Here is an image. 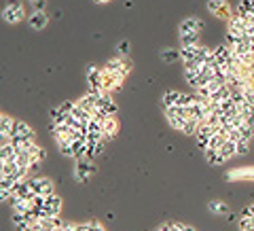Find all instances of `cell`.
Returning <instances> with one entry per match:
<instances>
[{"label":"cell","mask_w":254,"mask_h":231,"mask_svg":"<svg viewBox=\"0 0 254 231\" xmlns=\"http://www.w3.org/2000/svg\"><path fill=\"white\" fill-rule=\"evenodd\" d=\"M36 134L34 130L26 123V121H19V119H15V127H13V134H11V142L15 147H26L30 142H36Z\"/></svg>","instance_id":"1"},{"label":"cell","mask_w":254,"mask_h":231,"mask_svg":"<svg viewBox=\"0 0 254 231\" xmlns=\"http://www.w3.org/2000/svg\"><path fill=\"white\" fill-rule=\"evenodd\" d=\"M60 212H62V200L53 193L49 197H45L43 208L38 210V219H55L60 217Z\"/></svg>","instance_id":"2"},{"label":"cell","mask_w":254,"mask_h":231,"mask_svg":"<svg viewBox=\"0 0 254 231\" xmlns=\"http://www.w3.org/2000/svg\"><path fill=\"white\" fill-rule=\"evenodd\" d=\"M104 70H106V73H110V75H117V77H121V78H127V75H129V70H131V62L125 60L123 55H119V58H113V60L106 62Z\"/></svg>","instance_id":"3"},{"label":"cell","mask_w":254,"mask_h":231,"mask_svg":"<svg viewBox=\"0 0 254 231\" xmlns=\"http://www.w3.org/2000/svg\"><path fill=\"white\" fill-rule=\"evenodd\" d=\"M30 187H32V193L41 195V197H49V195L55 193L53 180L47 178V176H34V178H30Z\"/></svg>","instance_id":"4"},{"label":"cell","mask_w":254,"mask_h":231,"mask_svg":"<svg viewBox=\"0 0 254 231\" xmlns=\"http://www.w3.org/2000/svg\"><path fill=\"white\" fill-rule=\"evenodd\" d=\"M244 34H248V23H246V17L242 13L233 15L231 19H229V26H227V36H235L240 38Z\"/></svg>","instance_id":"5"},{"label":"cell","mask_w":254,"mask_h":231,"mask_svg":"<svg viewBox=\"0 0 254 231\" xmlns=\"http://www.w3.org/2000/svg\"><path fill=\"white\" fill-rule=\"evenodd\" d=\"M208 11L214 15V17H218V19H231L233 17V11H231V6H229L227 0H208Z\"/></svg>","instance_id":"6"},{"label":"cell","mask_w":254,"mask_h":231,"mask_svg":"<svg viewBox=\"0 0 254 231\" xmlns=\"http://www.w3.org/2000/svg\"><path fill=\"white\" fill-rule=\"evenodd\" d=\"M93 172H95V165H93L91 159H87V157L76 159V165H74V178H76L78 182H85Z\"/></svg>","instance_id":"7"},{"label":"cell","mask_w":254,"mask_h":231,"mask_svg":"<svg viewBox=\"0 0 254 231\" xmlns=\"http://www.w3.org/2000/svg\"><path fill=\"white\" fill-rule=\"evenodd\" d=\"M100 127H102V136L104 140L115 138L119 134V121H117V115H108L104 119H100Z\"/></svg>","instance_id":"8"},{"label":"cell","mask_w":254,"mask_h":231,"mask_svg":"<svg viewBox=\"0 0 254 231\" xmlns=\"http://www.w3.org/2000/svg\"><path fill=\"white\" fill-rule=\"evenodd\" d=\"M23 17H26V11H23V6L17 2H11L9 6H4V11H2V19L6 23H19Z\"/></svg>","instance_id":"9"},{"label":"cell","mask_w":254,"mask_h":231,"mask_svg":"<svg viewBox=\"0 0 254 231\" xmlns=\"http://www.w3.org/2000/svg\"><path fill=\"white\" fill-rule=\"evenodd\" d=\"M123 81H125V78L117 77V75H110V73H106V70L102 68V91L113 93V91H117L119 87L123 85Z\"/></svg>","instance_id":"10"},{"label":"cell","mask_w":254,"mask_h":231,"mask_svg":"<svg viewBox=\"0 0 254 231\" xmlns=\"http://www.w3.org/2000/svg\"><path fill=\"white\" fill-rule=\"evenodd\" d=\"M87 83H89L91 91H102V68L98 66H87Z\"/></svg>","instance_id":"11"},{"label":"cell","mask_w":254,"mask_h":231,"mask_svg":"<svg viewBox=\"0 0 254 231\" xmlns=\"http://www.w3.org/2000/svg\"><path fill=\"white\" fill-rule=\"evenodd\" d=\"M76 104L81 106L83 110H87V113H89V115H93V110L98 108V93H95V91H89V93L81 95Z\"/></svg>","instance_id":"12"},{"label":"cell","mask_w":254,"mask_h":231,"mask_svg":"<svg viewBox=\"0 0 254 231\" xmlns=\"http://www.w3.org/2000/svg\"><path fill=\"white\" fill-rule=\"evenodd\" d=\"M201 28H203V23L197 17H187L180 23V34H199Z\"/></svg>","instance_id":"13"},{"label":"cell","mask_w":254,"mask_h":231,"mask_svg":"<svg viewBox=\"0 0 254 231\" xmlns=\"http://www.w3.org/2000/svg\"><path fill=\"white\" fill-rule=\"evenodd\" d=\"M15 159H17V147L9 140L6 145L0 147V163H11Z\"/></svg>","instance_id":"14"},{"label":"cell","mask_w":254,"mask_h":231,"mask_svg":"<svg viewBox=\"0 0 254 231\" xmlns=\"http://www.w3.org/2000/svg\"><path fill=\"white\" fill-rule=\"evenodd\" d=\"M28 23H30V26L34 28V30H43L47 23H49V17H47L45 11H34V13H32L30 17H28Z\"/></svg>","instance_id":"15"},{"label":"cell","mask_w":254,"mask_h":231,"mask_svg":"<svg viewBox=\"0 0 254 231\" xmlns=\"http://www.w3.org/2000/svg\"><path fill=\"white\" fill-rule=\"evenodd\" d=\"M13 212H19V214H28L32 210V202L34 200H30V197H13Z\"/></svg>","instance_id":"16"},{"label":"cell","mask_w":254,"mask_h":231,"mask_svg":"<svg viewBox=\"0 0 254 231\" xmlns=\"http://www.w3.org/2000/svg\"><path fill=\"white\" fill-rule=\"evenodd\" d=\"M26 151H28V155L32 159V165H38L45 159V149H41L36 142H30V145H26Z\"/></svg>","instance_id":"17"},{"label":"cell","mask_w":254,"mask_h":231,"mask_svg":"<svg viewBox=\"0 0 254 231\" xmlns=\"http://www.w3.org/2000/svg\"><path fill=\"white\" fill-rule=\"evenodd\" d=\"M180 100H182V93L180 91H165L163 98H161V104H163V108L180 106Z\"/></svg>","instance_id":"18"},{"label":"cell","mask_w":254,"mask_h":231,"mask_svg":"<svg viewBox=\"0 0 254 231\" xmlns=\"http://www.w3.org/2000/svg\"><path fill=\"white\" fill-rule=\"evenodd\" d=\"M106 147V140H100V142H87V151H85V157L87 159H93V157H98L102 151H104Z\"/></svg>","instance_id":"19"},{"label":"cell","mask_w":254,"mask_h":231,"mask_svg":"<svg viewBox=\"0 0 254 231\" xmlns=\"http://www.w3.org/2000/svg\"><path fill=\"white\" fill-rule=\"evenodd\" d=\"M13 127H15V119L9 117V115H0V134H4V136H9L11 138V134H13Z\"/></svg>","instance_id":"20"},{"label":"cell","mask_w":254,"mask_h":231,"mask_svg":"<svg viewBox=\"0 0 254 231\" xmlns=\"http://www.w3.org/2000/svg\"><path fill=\"white\" fill-rule=\"evenodd\" d=\"M218 153L225 157V159H231L233 155H237V142H233V140H225V142H222V147L218 149Z\"/></svg>","instance_id":"21"},{"label":"cell","mask_w":254,"mask_h":231,"mask_svg":"<svg viewBox=\"0 0 254 231\" xmlns=\"http://www.w3.org/2000/svg\"><path fill=\"white\" fill-rule=\"evenodd\" d=\"M203 153H205V161H208L210 165H222L227 161V159L222 157L218 151H203Z\"/></svg>","instance_id":"22"},{"label":"cell","mask_w":254,"mask_h":231,"mask_svg":"<svg viewBox=\"0 0 254 231\" xmlns=\"http://www.w3.org/2000/svg\"><path fill=\"white\" fill-rule=\"evenodd\" d=\"M78 231H106L100 221H89V223H78Z\"/></svg>","instance_id":"23"},{"label":"cell","mask_w":254,"mask_h":231,"mask_svg":"<svg viewBox=\"0 0 254 231\" xmlns=\"http://www.w3.org/2000/svg\"><path fill=\"white\" fill-rule=\"evenodd\" d=\"M237 13H242V15L254 13V0H242V2L237 4Z\"/></svg>","instance_id":"24"},{"label":"cell","mask_w":254,"mask_h":231,"mask_svg":"<svg viewBox=\"0 0 254 231\" xmlns=\"http://www.w3.org/2000/svg\"><path fill=\"white\" fill-rule=\"evenodd\" d=\"M180 45H182V47L199 45V34H180Z\"/></svg>","instance_id":"25"},{"label":"cell","mask_w":254,"mask_h":231,"mask_svg":"<svg viewBox=\"0 0 254 231\" xmlns=\"http://www.w3.org/2000/svg\"><path fill=\"white\" fill-rule=\"evenodd\" d=\"M178 58H180V51H174V49L161 51V60H165V62H176Z\"/></svg>","instance_id":"26"},{"label":"cell","mask_w":254,"mask_h":231,"mask_svg":"<svg viewBox=\"0 0 254 231\" xmlns=\"http://www.w3.org/2000/svg\"><path fill=\"white\" fill-rule=\"evenodd\" d=\"M210 212H216V214H227V206L222 202H210Z\"/></svg>","instance_id":"27"},{"label":"cell","mask_w":254,"mask_h":231,"mask_svg":"<svg viewBox=\"0 0 254 231\" xmlns=\"http://www.w3.org/2000/svg\"><path fill=\"white\" fill-rule=\"evenodd\" d=\"M250 149V140H240L237 142V155H246Z\"/></svg>","instance_id":"28"},{"label":"cell","mask_w":254,"mask_h":231,"mask_svg":"<svg viewBox=\"0 0 254 231\" xmlns=\"http://www.w3.org/2000/svg\"><path fill=\"white\" fill-rule=\"evenodd\" d=\"M242 231H254V219L242 217Z\"/></svg>","instance_id":"29"},{"label":"cell","mask_w":254,"mask_h":231,"mask_svg":"<svg viewBox=\"0 0 254 231\" xmlns=\"http://www.w3.org/2000/svg\"><path fill=\"white\" fill-rule=\"evenodd\" d=\"M242 217H246V219H254V204L246 206V208H244V212H242Z\"/></svg>","instance_id":"30"},{"label":"cell","mask_w":254,"mask_h":231,"mask_svg":"<svg viewBox=\"0 0 254 231\" xmlns=\"http://www.w3.org/2000/svg\"><path fill=\"white\" fill-rule=\"evenodd\" d=\"M127 51H129V43H125V41H123L121 45H119V53H121V55H125Z\"/></svg>","instance_id":"31"},{"label":"cell","mask_w":254,"mask_h":231,"mask_svg":"<svg viewBox=\"0 0 254 231\" xmlns=\"http://www.w3.org/2000/svg\"><path fill=\"white\" fill-rule=\"evenodd\" d=\"M11 138L9 136H4V134H0V147H2V145H6V142H9Z\"/></svg>","instance_id":"32"},{"label":"cell","mask_w":254,"mask_h":231,"mask_svg":"<svg viewBox=\"0 0 254 231\" xmlns=\"http://www.w3.org/2000/svg\"><path fill=\"white\" fill-rule=\"evenodd\" d=\"M93 2H98V4H104V2H108V0H93Z\"/></svg>","instance_id":"33"},{"label":"cell","mask_w":254,"mask_h":231,"mask_svg":"<svg viewBox=\"0 0 254 231\" xmlns=\"http://www.w3.org/2000/svg\"><path fill=\"white\" fill-rule=\"evenodd\" d=\"M185 231H195V229H193V227H189V225H187V227H185Z\"/></svg>","instance_id":"34"},{"label":"cell","mask_w":254,"mask_h":231,"mask_svg":"<svg viewBox=\"0 0 254 231\" xmlns=\"http://www.w3.org/2000/svg\"><path fill=\"white\" fill-rule=\"evenodd\" d=\"M32 2H38V0H32Z\"/></svg>","instance_id":"35"},{"label":"cell","mask_w":254,"mask_h":231,"mask_svg":"<svg viewBox=\"0 0 254 231\" xmlns=\"http://www.w3.org/2000/svg\"><path fill=\"white\" fill-rule=\"evenodd\" d=\"M0 115H2V113H0Z\"/></svg>","instance_id":"36"}]
</instances>
